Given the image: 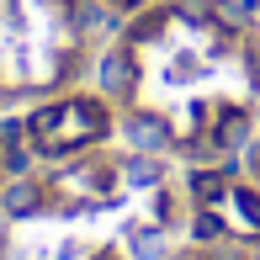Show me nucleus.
Instances as JSON below:
<instances>
[{
	"label": "nucleus",
	"instance_id": "obj_1",
	"mask_svg": "<svg viewBox=\"0 0 260 260\" xmlns=\"http://www.w3.org/2000/svg\"><path fill=\"white\" fill-rule=\"evenodd\" d=\"M106 127H112L106 106L90 101V96H75V101H58V106L32 112L27 138L38 144V154H69V149H80V144L106 138Z\"/></svg>",
	"mask_w": 260,
	"mask_h": 260
},
{
	"label": "nucleus",
	"instance_id": "obj_2",
	"mask_svg": "<svg viewBox=\"0 0 260 260\" xmlns=\"http://www.w3.org/2000/svg\"><path fill=\"white\" fill-rule=\"evenodd\" d=\"M122 138L138 149V154H159V149L170 144V127H165V117L133 112V117H122Z\"/></svg>",
	"mask_w": 260,
	"mask_h": 260
},
{
	"label": "nucleus",
	"instance_id": "obj_3",
	"mask_svg": "<svg viewBox=\"0 0 260 260\" xmlns=\"http://www.w3.org/2000/svg\"><path fill=\"white\" fill-rule=\"evenodd\" d=\"M112 181H117L112 165H80V170H69L58 186H64V191H80V197H101V191H112Z\"/></svg>",
	"mask_w": 260,
	"mask_h": 260
},
{
	"label": "nucleus",
	"instance_id": "obj_4",
	"mask_svg": "<svg viewBox=\"0 0 260 260\" xmlns=\"http://www.w3.org/2000/svg\"><path fill=\"white\" fill-rule=\"evenodd\" d=\"M223 202H229L234 218H239V234H260V191H250V186H229Z\"/></svg>",
	"mask_w": 260,
	"mask_h": 260
},
{
	"label": "nucleus",
	"instance_id": "obj_5",
	"mask_svg": "<svg viewBox=\"0 0 260 260\" xmlns=\"http://www.w3.org/2000/svg\"><path fill=\"white\" fill-rule=\"evenodd\" d=\"M101 85L112 90V96H127V90H133V58H127L122 48H112L101 58Z\"/></svg>",
	"mask_w": 260,
	"mask_h": 260
},
{
	"label": "nucleus",
	"instance_id": "obj_6",
	"mask_svg": "<svg viewBox=\"0 0 260 260\" xmlns=\"http://www.w3.org/2000/svg\"><path fill=\"white\" fill-rule=\"evenodd\" d=\"M191 191L202 197V207H223V197H229V175H223V170H197L191 175Z\"/></svg>",
	"mask_w": 260,
	"mask_h": 260
},
{
	"label": "nucleus",
	"instance_id": "obj_7",
	"mask_svg": "<svg viewBox=\"0 0 260 260\" xmlns=\"http://www.w3.org/2000/svg\"><path fill=\"white\" fill-rule=\"evenodd\" d=\"M244 138H250V117H244V112H223V117H218V133H212V144H218V149H239Z\"/></svg>",
	"mask_w": 260,
	"mask_h": 260
},
{
	"label": "nucleus",
	"instance_id": "obj_8",
	"mask_svg": "<svg viewBox=\"0 0 260 260\" xmlns=\"http://www.w3.org/2000/svg\"><path fill=\"white\" fill-rule=\"evenodd\" d=\"M159 175H165V170H159L154 154H133V159L122 165V181H127V186H159Z\"/></svg>",
	"mask_w": 260,
	"mask_h": 260
},
{
	"label": "nucleus",
	"instance_id": "obj_9",
	"mask_svg": "<svg viewBox=\"0 0 260 260\" xmlns=\"http://www.w3.org/2000/svg\"><path fill=\"white\" fill-rule=\"evenodd\" d=\"M127 244H133L138 260H159V255H165V229H133V234H127Z\"/></svg>",
	"mask_w": 260,
	"mask_h": 260
},
{
	"label": "nucleus",
	"instance_id": "obj_10",
	"mask_svg": "<svg viewBox=\"0 0 260 260\" xmlns=\"http://www.w3.org/2000/svg\"><path fill=\"white\" fill-rule=\"evenodd\" d=\"M32 207H38V186H32V181H16V186L6 191V212H16V218H21V212H32Z\"/></svg>",
	"mask_w": 260,
	"mask_h": 260
},
{
	"label": "nucleus",
	"instance_id": "obj_11",
	"mask_svg": "<svg viewBox=\"0 0 260 260\" xmlns=\"http://www.w3.org/2000/svg\"><path fill=\"white\" fill-rule=\"evenodd\" d=\"M191 234H197V239H223V234H229V223H223L218 218V212H212V207H202V212H197V223H191Z\"/></svg>",
	"mask_w": 260,
	"mask_h": 260
},
{
	"label": "nucleus",
	"instance_id": "obj_12",
	"mask_svg": "<svg viewBox=\"0 0 260 260\" xmlns=\"http://www.w3.org/2000/svg\"><path fill=\"white\" fill-rule=\"evenodd\" d=\"M159 27H165V16L154 11V16H144V21H133V27H127V43H149Z\"/></svg>",
	"mask_w": 260,
	"mask_h": 260
},
{
	"label": "nucleus",
	"instance_id": "obj_13",
	"mask_svg": "<svg viewBox=\"0 0 260 260\" xmlns=\"http://www.w3.org/2000/svg\"><path fill=\"white\" fill-rule=\"evenodd\" d=\"M90 260H122V255H117V250H101V255H90Z\"/></svg>",
	"mask_w": 260,
	"mask_h": 260
},
{
	"label": "nucleus",
	"instance_id": "obj_14",
	"mask_svg": "<svg viewBox=\"0 0 260 260\" xmlns=\"http://www.w3.org/2000/svg\"><path fill=\"white\" fill-rule=\"evenodd\" d=\"M117 6H122V11H138V6H144V0H117Z\"/></svg>",
	"mask_w": 260,
	"mask_h": 260
}]
</instances>
